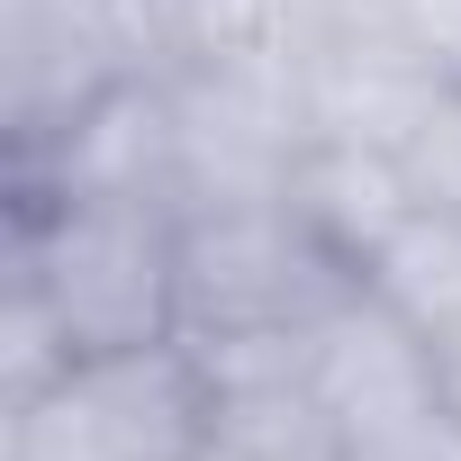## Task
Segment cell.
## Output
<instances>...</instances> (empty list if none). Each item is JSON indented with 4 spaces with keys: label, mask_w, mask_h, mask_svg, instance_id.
Segmentation results:
<instances>
[{
    "label": "cell",
    "mask_w": 461,
    "mask_h": 461,
    "mask_svg": "<svg viewBox=\"0 0 461 461\" xmlns=\"http://www.w3.org/2000/svg\"><path fill=\"white\" fill-rule=\"evenodd\" d=\"M10 281L46 299L73 362L181 335V208L172 199H19Z\"/></svg>",
    "instance_id": "6da1fadb"
},
{
    "label": "cell",
    "mask_w": 461,
    "mask_h": 461,
    "mask_svg": "<svg viewBox=\"0 0 461 461\" xmlns=\"http://www.w3.org/2000/svg\"><path fill=\"white\" fill-rule=\"evenodd\" d=\"M208 407L217 389L181 335L82 353L37 398L0 407V461H199Z\"/></svg>",
    "instance_id": "7a4b0ae2"
},
{
    "label": "cell",
    "mask_w": 461,
    "mask_h": 461,
    "mask_svg": "<svg viewBox=\"0 0 461 461\" xmlns=\"http://www.w3.org/2000/svg\"><path fill=\"white\" fill-rule=\"evenodd\" d=\"M362 299V263L335 254L290 199L181 217V335H317Z\"/></svg>",
    "instance_id": "3957f363"
},
{
    "label": "cell",
    "mask_w": 461,
    "mask_h": 461,
    "mask_svg": "<svg viewBox=\"0 0 461 461\" xmlns=\"http://www.w3.org/2000/svg\"><path fill=\"white\" fill-rule=\"evenodd\" d=\"M19 199H172L181 208V109H172V82L154 64L118 73L55 136L19 145Z\"/></svg>",
    "instance_id": "277c9868"
},
{
    "label": "cell",
    "mask_w": 461,
    "mask_h": 461,
    "mask_svg": "<svg viewBox=\"0 0 461 461\" xmlns=\"http://www.w3.org/2000/svg\"><path fill=\"white\" fill-rule=\"evenodd\" d=\"M308 389L335 407L344 434H371V425H398V416L443 407V353H434L389 299L362 290V299H344V308L317 326Z\"/></svg>",
    "instance_id": "5b68a950"
},
{
    "label": "cell",
    "mask_w": 461,
    "mask_h": 461,
    "mask_svg": "<svg viewBox=\"0 0 461 461\" xmlns=\"http://www.w3.org/2000/svg\"><path fill=\"white\" fill-rule=\"evenodd\" d=\"M317 236L353 263H371L398 226L416 217V190L398 172V154H371V145H308L290 163V190H281Z\"/></svg>",
    "instance_id": "8992f818"
},
{
    "label": "cell",
    "mask_w": 461,
    "mask_h": 461,
    "mask_svg": "<svg viewBox=\"0 0 461 461\" xmlns=\"http://www.w3.org/2000/svg\"><path fill=\"white\" fill-rule=\"evenodd\" d=\"M199 461H344V425L308 380H263V389H217Z\"/></svg>",
    "instance_id": "52a82bcc"
},
{
    "label": "cell",
    "mask_w": 461,
    "mask_h": 461,
    "mask_svg": "<svg viewBox=\"0 0 461 461\" xmlns=\"http://www.w3.org/2000/svg\"><path fill=\"white\" fill-rule=\"evenodd\" d=\"M398 172H407L416 208H461V91H443L425 109V127L398 145Z\"/></svg>",
    "instance_id": "ba28073f"
},
{
    "label": "cell",
    "mask_w": 461,
    "mask_h": 461,
    "mask_svg": "<svg viewBox=\"0 0 461 461\" xmlns=\"http://www.w3.org/2000/svg\"><path fill=\"white\" fill-rule=\"evenodd\" d=\"M344 461H461V416H452V398H443V407H425V416L344 434Z\"/></svg>",
    "instance_id": "9c48e42d"
},
{
    "label": "cell",
    "mask_w": 461,
    "mask_h": 461,
    "mask_svg": "<svg viewBox=\"0 0 461 461\" xmlns=\"http://www.w3.org/2000/svg\"><path fill=\"white\" fill-rule=\"evenodd\" d=\"M398 19L416 28V46L443 64V82L461 91V0H398Z\"/></svg>",
    "instance_id": "30bf717a"
}]
</instances>
